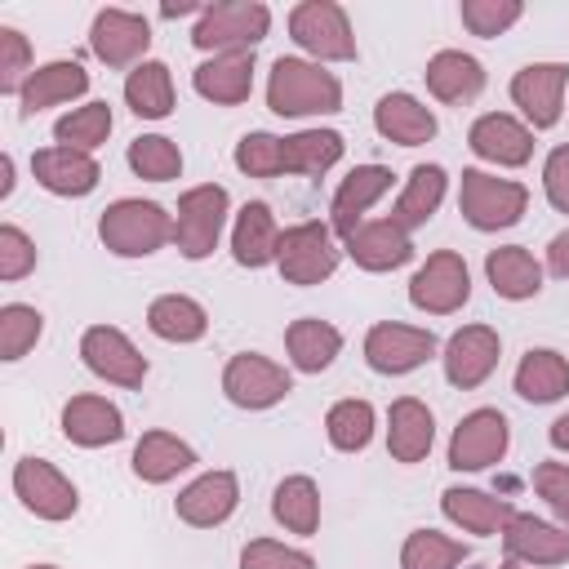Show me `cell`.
<instances>
[{
    "label": "cell",
    "instance_id": "obj_1",
    "mask_svg": "<svg viewBox=\"0 0 569 569\" xmlns=\"http://www.w3.org/2000/svg\"><path fill=\"white\" fill-rule=\"evenodd\" d=\"M267 107L289 120L333 116L342 111V84L333 71H325L311 58H276L267 76Z\"/></svg>",
    "mask_w": 569,
    "mask_h": 569
},
{
    "label": "cell",
    "instance_id": "obj_2",
    "mask_svg": "<svg viewBox=\"0 0 569 569\" xmlns=\"http://www.w3.org/2000/svg\"><path fill=\"white\" fill-rule=\"evenodd\" d=\"M98 240L116 258H151L164 244H173V213L164 204H156V200L124 196V200H116V204L102 209Z\"/></svg>",
    "mask_w": 569,
    "mask_h": 569
},
{
    "label": "cell",
    "instance_id": "obj_3",
    "mask_svg": "<svg viewBox=\"0 0 569 569\" xmlns=\"http://www.w3.org/2000/svg\"><path fill=\"white\" fill-rule=\"evenodd\" d=\"M271 31V9L262 0H218L204 4V13L191 27V44L200 53H240L262 44Z\"/></svg>",
    "mask_w": 569,
    "mask_h": 569
},
{
    "label": "cell",
    "instance_id": "obj_4",
    "mask_svg": "<svg viewBox=\"0 0 569 569\" xmlns=\"http://www.w3.org/2000/svg\"><path fill=\"white\" fill-rule=\"evenodd\" d=\"M529 187L516 178H498L489 169H462L458 178V213L476 231H507L525 218Z\"/></svg>",
    "mask_w": 569,
    "mask_h": 569
},
{
    "label": "cell",
    "instance_id": "obj_5",
    "mask_svg": "<svg viewBox=\"0 0 569 569\" xmlns=\"http://www.w3.org/2000/svg\"><path fill=\"white\" fill-rule=\"evenodd\" d=\"M289 36L311 62H351L356 58V31L338 0H302L289 9Z\"/></svg>",
    "mask_w": 569,
    "mask_h": 569
},
{
    "label": "cell",
    "instance_id": "obj_6",
    "mask_svg": "<svg viewBox=\"0 0 569 569\" xmlns=\"http://www.w3.org/2000/svg\"><path fill=\"white\" fill-rule=\"evenodd\" d=\"M227 213H231V196L227 187L218 182H200V187H187L178 196V209H173V244L182 258L200 262L218 249V236L227 227Z\"/></svg>",
    "mask_w": 569,
    "mask_h": 569
},
{
    "label": "cell",
    "instance_id": "obj_7",
    "mask_svg": "<svg viewBox=\"0 0 569 569\" xmlns=\"http://www.w3.org/2000/svg\"><path fill=\"white\" fill-rule=\"evenodd\" d=\"M338 262H342V249H338L329 222H293V227H284L276 267H280V276L289 284L311 289V284L329 280L338 271Z\"/></svg>",
    "mask_w": 569,
    "mask_h": 569
},
{
    "label": "cell",
    "instance_id": "obj_8",
    "mask_svg": "<svg viewBox=\"0 0 569 569\" xmlns=\"http://www.w3.org/2000/svg\"><path fill=\"white\" fill-rule=\"evenodd\" d=\"M289 391H293V373L284 365H276L271 356H262V351H236L222 369V396L236 409L258 413V409L280 405Z\"/></svg>",
    "mask_w": 569,
    "mask_h": 569
},
{
    "label": "cell",
    "instance_id": "obj_9",
    "mask_svg": "<svg viewBox=\"0 0 569 569\" xmlns=\"http://www.w3.org/2000/svg\"><path fill=\"white\" fill-rule=\"evenodd\" d=\"M471 298V271L458 249H436L409 280V302L427 316H453Z\"/></svg>",
    "mask_w": 569,
    "mask_h": 569
},
{
    "label": "cell",
    "instance_id": "obj_10",
    "mask_svg": "<svg viewBox=\"0 0 569 569\" xmlns=\"http://www.w3.org/2000/svg\"><path fill=\"white\" fill-rule=\"evenodd\" d=\"M436 356V333L422 325H400V320H378L365 333V365L373 373L400 378L413 373L418 365H427Z\"/></svg>",
    "mask_w": 569,
    "mask_h": 569
},
{
    "label": "cell",
    "instance_id": "obj_11",
    "mask_svg": "<svg viewBox=\"0 0 569 569\" xmlns=\"http://www.w3.org/2000/svg\"><path fill=\"white\" fill-rule=\"evenodd\" d=\"M13 493L36 520H71L80 507L76 485L44 458H18L13 462Z\"/></svg>",
    "mask_w": 569,
    "mask_h": 569
},
{
    "label": "cell",
    "instance_id": "obj_12",
    "mask_svg": "<svg viewBox=\"0 0 569 569\" xmlns=\"http://www.w3.org/2000/svg\"><path fill=\"white\" fill-rule=\"evenodd\" d=\"M89 49L98 62L107 67H138L147 62V49H151V22L133 9H98L93 22H89Z\"/></svg>",
    "mask_w": 569,
    "mask_h": 569
},
{
    "label": "cell",
    "instance_id": "obj_13",
    "mask_svg": "<svg viewBox=\"0 0 569 569\" xmlns=\"http://www.w3.org/2000/svg\"><path fill=\"white\" fill-rule=\"evenodd\" d=\"M80 360L89 373H98L111 387H142L147 378V356L116 325H89L80 333Z\"/></svg>",
    "mask_w": 569,
    "mask_h": 569
},
{
    "label": "cell",
    "instance_id": "obj_14",
    "mask_svg": "<svg viewBox=\"0 0 569 569\" xmlns=\"http://www.w3.org/2000/svg\"><path fill=\"white\" fill-rule=\"evenodd\" d=\"M511 445V422L498 409H471L458 418L453 436H449V467L453 471H485L493 462H502Z\"/></svg>",
    "mask_w": 569,
    "mask_h": 569
},
{
    "label": "cell",
    "instance_id": "obj_15",
    "mask_svg": "<svg viewBox=\"0 0 569 569\" xmlns=\"http://www.w3.org/2000/svg\"><path fill=\"white\" fill-rule=\"evenodd\" d=\"M565 84L569 67L565 62H529L511 76V102L520 107L529 129H551L565 111Z\"/></svg>",
    "mask_w": 569,
    "mask_h": 569
},
{
    "label": "cell",
    "instance_id": "obj_16",
    "mask_svg": "<svg viewBox=\"0 0 569 569\" xmlns=\"http://www.w3.org/2000/svg\"><path fill=\"white\" fill-rule=\"evenodd\" d=\"M498 356H502V338H498V329H489V325H462V329L449 333L440 360H445V378H449V387L471 391V387H480V382L498 369Z\"/></svg>",
    "mask_w": 569,
    "mask_h": 569
},
{
    "label": "cell",
    "instance_id": "obj_17",
    "mask_svg": "<svg viewBox=\"0 0 569 569\" xmlns=\"http://www.w3.org/2000/svg\"><path fill=\"white\" fill-rule=\"evenodd\" d=\"M467 147H471L480 160L498 164V169H520V164H529V156H533V129H529L525 120H516L511 111H485V116L471 120Z\"/></svg>",
    "mask_w": 569,
    "mask_h": 569
},
{
    "label": "cell",
    "instance_id": "obj_18",
    "mask_svg": "<svg viewBox=\"0 0 569 569\" xmlns=\"http://www.w3.org/2000/svg\"><path fill=\"white\" fill-rule=\"evenodd\" d=\"M236 507H240V480H236V471H227V467L196 476V480L173 498L178 520L191 525V529H213V525L231 520Z\"/></svg>",
    "mask_w": 569,
    "mask_h": 569
},
{
    "label": "cell",
    "instance_id": "obj_19",
    "mask_svg": "<svg viewBox=\"0 0 569 569\" xmlns=\"http://www.w3.org/2000/svg\"><path fill=\"white\" fill-rule=\"evenodd\" d=\"M502 551H507V560H520L529 569L565 565L569 560V525L542 520L533 511H516L511 525L502 529Z\"/></svg>",
    "mask_w": 569,
    "mask_h": 569
},
{
    "label": "cell",
    "instance_id": "obj_20",
    "mask_svg": "<svg viewBox=\"0 0 569 569\" xmlns=\"http://www.w3.org/2000/svg\"><path fill=\"white\" fill-rule=\"evenodd\" d=\"M387 191H391V169H387V164H356V169L338 182L333 204H329V227H333V236L347 240V236L365 222V213H369Z\"/></svg>",
    "mask_w": 569,
    "mask_h": 569
},
{
    "label": "cell",
    "instance_id": "obj_21",
    "mask_svg": "<svg viewBox=\"0 0 569 569\" xmlns=\"http://www.w3.org/2000/svg\"><path fill=\"white\" fill-rule=\"evenodd\" d=\"M347 258L360 271H396L413 258V240L405 227H396L391 218H365L347 240H342Z\"/></svg>",
    "mask_w": 569,
    "mask_h": 569
},
{
    "label": "cell",
    "instance_id": "obj_22",
    "mask_svg": "<svg viewBox=\"0 0 569 569\" xmlns=\"http://www.w3.org/2000/svg\"><path fill=\"white\" fill-rule=\"evenodd\" d=\"M440 511L449 525H458L462 533H476V538H493L511 525L516 507L498 493H485V489H471V485H449L440 493Z\"/></svg>",
    "mask_w": 569,
    "mask_h": 569
},
{
    "label": "cell",
    "instance_id": "obj_23",
    "mask_svg": "<svg viewBox=\"0 0 569 569\" xmlns=\"http://www.w3.org/2000/svg\"><path fill=\"white\" fill-rule=\"evenodd\" d=\"M191 89L213 107H240L253 93V49L204 58L191 71Z\"/></svg>",
    "mask_w": 569,
    "mask_h": 569
},
{
    "label": "cell",
    "instance_id": "obj_24",
    "mask_svg": "<svg viewBox=\"0 0 569 569\" xmlns=\"http://www.w3.org/2000/svg\"><path fill=\"white\" fill-rule=\"evenodd\" d=\"M31 178L53 191V196H89L102 178L98 160L89 151H71V147H40L31 156Z\"/></svg>",
    "mask_w": 569,
    "mask_h": 569
},
{
    "label": "cell",
    "instance_id": "obj_25",
    "mask_svg": "<svg viewBox=\"0 0 569 569\" xmlns=\"http://www.w3.org/2000/svg\"><path fill=\"white\" fill-rule=\"evenodd\" d=\"M280 236H284V231H280L271 204L249 200V204L236 213V222H231V258H236L240 267H249V271L271 267V262L280 258Z\"/></svg>",
    "mask_w": 569,
    "mask_h": 569
},
{
    "label": "cell",
    "instance_id": "obj_26",
    "mask_svg": "<svg viewBox=\"0 0 569 569\" xmlns=\"http://www.w3.org/2000/svg\"><path fill=\"white\" fill-rule=\"evenodd\" d=\"M62 436L80 449H102L124 436V413L107 396H71L62 405Z\"/></svg>",
    "mask_w": 569,
    "mask_h": 569
},
{
    "label": "cell",
    "instance_id": "obj_27",
    "mask_svg": "<svg viewBox=\"0 0 569 569\" xmlns=\"http://www.w3.org/2000/svg\"><path fill=\"white\" fill-rule=\"evenodd\" d=\"M427 89L436 102H449V107H467L471 98H480L485 89V67L480 58L462 53V49H440L427 58V71H422Z\"/></svg>",
    "mask_w": 569,
    "mask_h": 569
},
{
    "label": "cell",
    "instance_id": "obj_28",
    "mask_svg": "<svg viewBox=\"0 0 569 569\" xmlns=\"http://www.w3.org/2000/svg\"><path fill=\"white\" fill-rule=\"evenodd\" d=\"M436 445V418L418 396H400L387 409V453L396 462H422Z\"/></svg>",
    "mask_w": 569,
    "mask_h": 569
},
{
    "label": "cell",
    "instance_id": "obj_29",
    "mask_svg": "<svg viewBox=\"0 0 569 569\" xmlns=\"http://www.w3.org/2000/svg\"><path fill=\"white\" fill-rule=\"evenodd\" d=\"M84 89H89V71L71 58H58V62H44L27 76V84L18 93V107H22V116H40L49 107H62V102L80 98Z\"/></svg>",
    "mask_w": 569,
    "mask_h": 569
},
{
    "label": "cell",
    "instance_id": "obj_30",
    "mask_svg": "<svg viewBox=\"0 0 569 569\" xmlns=\"http://www.w3.org/2000/svg\"><path fill=\"white\" fill-rule=\"evenodd\" d=\"M373 129L396 147H422L436 138V116L413 93H382L373 107Z\"/></svg>",
    "mask_w": 569,
    "mask_h": 569
},
{
    "label": "cell",
    "instance_id": "obj_31",
    "mask_svg": "<svg viewBox=\"0 0 569 569\" xmlns=\"http://www.w3.org/2000/svg\"><path fill=\"white\" fill-rule=\"evenodd\" d=\"M485 276L493 284V293L507 298V302L538 298V289H542V262L525 244H498V249H489L485 253Z\"/></svg>",
    "mask_w": 569,
    "mask_h": 569
},
{
    "label": "cell",
    "instance_id": "obj_32",
    "mask_svg": "<svg viewBox=\"0 0 569 569\" xmlns=\"http://www.w3.org/2000/svg\"><path fill=\"white\" fill-rule=\"evenodd\" d=\"M133 476L142 485H169L173 476L196 467V449L187 440H178L173 431H142V440L133 445Z\"/></svg>",
    "mask_w": 569,
    "mask_h": 569
},
{
    "label": "cell",
    "instance_id": "obj_33",
    "mask_svg": "<svg viewBox=\"0 0 569 569\" xmlns=\"http://www.w3.org/2000/svg\"><path fill=\"white\" fill-rule=\"evenodd\" d=\"M516 396L529 405H551L569 391V356H560L556 347H529L516 365Z\"/></svg>",
    "mask_w": 569,
    "mask_h": 569
},
{
    "label": "cell",
    "instance_id": "obj_34",
    "mask_svg": "<svg viewBox=\"0 0 569 569\" xmlns=\"http://www.w3.org/2000/svg\"><path fill=\"white\" fill-rule=\"evenodd\" d=\"M449 191V173L440 164H413L409 178H405V191L396 196V209H391V222L405 227V231H418L436 218L440 200Z\"/></svg>",
    "mask_w": 569,
    "mask_h": 569
},
{
    "label": "cell",
    "instance_id": "obj_35",
    "mask_svg": "<svg viewBox=\"0 0 569 569\" xmlns=\"http://www.w3.org/2000/svg\"><path fill=\"white\" fill-rule=\"evenodd\" d=\"M284 351L298 373H325L342 351V333L320 316H302L284 329Z\"/></svg>",
    "mask_w": 569,
    "mask_h": 569
},
{
    "label": "cell",
    "instance_id": "obj_36",
    "mask_svg": "<svg viewBox=\"0 0 569 569\" xmlns=\"http://www.w3.org/2000/svg\"><path fill=\"white\" fill-rule=\"evenodd\" d=\"M147 329L160 342H200L209 333V311L187 293H160L147 307Z\"/></svg>",
    "mask_w": 569,
    "mask_h": 569
},
{
    "label": "cell",
    "instance_id": "obj_37",
    "mask_svg": "<svg viewBox=\"0 0 569 569\" xmlns=\"http://www.w3.org/2000/svg\"><path fill=\"white\" fill-rule=\"evenodd\" d=\"M124 102L133 116L142 120H164L173 116V76L160 58H147L138 62L129 76H124Z\"/></svg>",
    "mask_w": 569,
    "mask_h": 569
},
{
    "label": "cell",
    "instance_id": "obj_38",
    "mask_svg": "<svg viewBox=\"0 0 569 569\" xmlns=\"http://www.w3.org/2000/svg\"><path fill=\"white\" fill-rule=\"evenodd\" d=\"M342 133L338 129H298L284 138V173L320 178L342 160Z\"/></svg>",
    "mask_w": 569,
    "mask_h": 569
},
{
    "label": "cell",
    "instance_id": "obj_39",
    "mask_svg": "<svg viewBox=\"0 0 569 569\" xmlns=\"http://www.w3.org/2000/svg\"><path fill=\"white\" fill-rule=\"evenodd\" d=\"M271 516L298 533V538H311L320 529V489L311 476H284L271 493Z\"/></svg>",
    "mask_w": 569,
    "mask_h": 569
},
{
    "label": "cell",
    "instance_id": "obj_40",
    "mask_svg": "<svg viewBox=\"0 0 569 569\" xmlns=\"http://www.w3.org/2000/svg\"><path fill=\"white\" fill-rule=\"evenodd\" d=\"M111 107L107 102H80V107H71L67 116H58V124H53V147H71V151H98L102 142H107V133H111Z\"/></svg>",
    "mask_w": 569,
    "mask_h": 569
},
{
    "label": "cell",
    "instance_id": "obj_41",
    "mask_svg": "<svg viewBox=\"0 0 569 569\" xmlns=\"http://www.w3.org/2000/svg\"><path fill=\"white\" fill-rule=\"evenodd\" d=\"M373 427H378L373 405L369 400H356V396L329 405V413H325V436H329V445L338 453H360L373 440Z\"/></svg>",
    "mask_w": 569,
    "mask_h": 569
},
{
    "label": "cell",
    "instance_id": "obj_42",
    "mask_svg": "<svg viewBox=\"0 0 569 569\" xmlns=\"http://www.w3.org/2000/svg\"><path fill=\"white\" fill-rule=\"evenodd\" d=\"M471 556L462 538H449L440 529H413L400 547V569H458Z\"/></svg>",
    "mask_w": 569,
    "mask_h": 569
},
{
    "label": "cell",
    "instance_id": "obj_43",
    "mask_svg": "<svg viewBox=\"0 0 569 569\" xmlns=\"http://www.w3.org/2000/svg\"><path fill=\"white\" fill-rule=\"evenodd\" d=\"M129 169L147 182H173L182 173V151L164 133H138L129 142Z\"/></svg>",
    "mask_w": 569,
    "mask_h": 569
},
{
    "label": "cell",
    "instance_id": "obj_44",
    "mask_svg": "<svg viewBox=\"0 0 569 569\" xmlns=\"http://www.w3.org/2000/svg\"><path fill=\"white\" fill-rule=\"evenodd\" d=\"M44 333V316L31 302H4L0 307V360H22Z\"/></svg>",
    "mask_w": 569,
    "mask_h": 569
},
{
    "label": "cell",
    "instance_id": "obj_45",
    "mask_svg": "<svg viewBox=\"0 0 569 569\" xmlns=\"http://www.w3.org/2000/svg\"><path fill=\"white\" fill-rule=\"evenodd\" d=\"M231 160L244 178H280L284 173V138H276L267 129H253L236 142Z\"/></svg>",
    "mask_w": 569,
    "mask_h": 569
},
{
    "label": "cell",
    "instance_id": "obj_46",
    "mask_svg": "<svg viewBox=\"0 0 569 569\" xmlns=\"http://www.w3.org/2000/svg\"><path fill=\"white\" fill-rule=\"evenodd\" d=\"M520 13H525L520 0H462V4H458L462 27H467L471 36H485V40L511 31V27L520 22Z\"/></svg>",
    "mask_w": 569,
    "mask_h": 569
},
{
    "label": "cell",
    "instance_id": "obj_47",
    "mask_svg": "<svg viewBox=\"0 0 569 569\" xmlns=\"http://www.w3.org/2000/svg\"><path fill=\"white\" fill-rule=\"evenodd\" d=\"M31 71V40L18 27H0V93L18 98Z\"/></svg>",
    "mask_w": 569,
    "mask_h": 569
},
{
    "label": "cell",
    "instance_id": "obj_48",
    "mask_svg": "<svg viewBox=\"0 0 569 569\" xmlns=\"http://www.w3.org/2000/svg\"><path fill=\"white\" fill-rule=\"evenodd\" d=\"M240 569H316V560L302 547H289L276 538H249L240 547Z\"/></svg>",
    "mask_w": 569,
    "mask_h": 569
},
{
    "label": "cell",
    "instance_id": "obj_49",
    "mask_svg": "<svg viewBox=\"0 0 569 569\" xmlns=\"http://www.w3.org/2000/svg\"><path fill=\"white\" fill-rule=\"evenodd\" d=\"M36 271V240L22 231V227H13V222H4L0 227V280H22V276H31Z\"/></svg>",
    "mask_w": 569,
    "mask_h": 569
},
{
    "label": "cell",
    "instance_id": "obj_50",
    "mask_svg": "<svg viewBox=\"0 0 569 569\" xmlns=\"http://www.w3.org/2000/svg\"><path fill=\"white\" fill-rule=\"evenodd\" d=\"M533 493L556 511L560 525H569V462H538L533 467Z\"/></svg>",
    "mask_w": 569,
    "mask_h": 569
},
{
    "label": "cell",
    "instance_id": "obj_51",
    "mask_svg": "<svg viewBox=\"0 0 569 569\" xmlns=\"http://www.w3.org/2000/svg\"><path fill=\"white\" fill-rule=\"evenodd\" d=\"M542 191H547L551 209L569 213V142L547 151V160H542Z\"/></svg>",
    "mask_w": 569,
    "mask_h": 569
},
{
    "label": "cell",
    "instance_id": "obj_52",
    "mask_svg": "<svg viewBox=\"0 0 569 569\" xmlns=\"http://www.w3.org/2000/svg\"><path fill=\"white\" fill-rule=\"evenodd\" d=\"M547 271L560 276V280H569V231L551 236V244H547Z\"/></svg>",
    "mask_w": 569,
    "mask_h": 569
},
{
    "label": "cell",
    "instance_id": "obj_53",
    "mask_svg": "<svg viewBox=\"0 0 569 569\" xmlns=\"http://www.w3.org/2000/svg\"><path fill=\"white\" fill-rule=\"evenodd\" d=\"M547 440H551L560 453H569V413H560V418L547 427Z\"/></svg>",
    "mask_w": 569,
    "mask_h": 569
},
{
    "label": "cell",
    "instance_id": "obj_54",
    "mask_svg": "<svg viewBox=\"0 0 569 569\" xmlns=\"http://www.w3.org/2000/svg\"><path fill=\"white\" fill-rule=\"evenodd\" d=\"M13 182H18V178H13V156L4 151V156H0V200L13 196Z\"/></svg>",
    "mask_w": 569,
    "mask_h": 569
},
{
    "label": "cell",
    "instance_id": "obj_55",
    "mask_svg": "<svg viewBox=\"0 0 569 569\" xmlns=\"http://www.w3.org/2000/svg\"><path fill=\"white\" fill-rule=\"evenodd\" d=\"M160 13H164V18H187V13H204V9H200V4H164Z\"/></svg>",
    "mask_w": 569,
    "mask_h": 569
},
{
    "label": "cell",
    "instance_id": "obj_56",
    "mask_svg": "<svg viewBox=\"0 0 569 569\" xmlns=\"http://www.w3.org/2000/svg\"><path fill=\"white\" fill-rule=\"evenodd\" d=\"M498 569H529V565H520V560H502Z\"/></svg>",
    "mask_w": 569,
    "mask_h": 569
},
{
    "label": "cell",
    "instance_id": "obj_57",
    "mask_svg": "<svg viewBox=\"0 0 569 569\" xmlns=\"http://www.w3.org/2000/svg\"><path fill=\"white\" fill-rule=\"evenodd\" d=\"M27 569H58V565H27Z\"/></svg>",
    "mask_w": 569,
    "mask_h": 569
}]
</instances>
